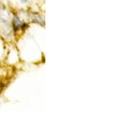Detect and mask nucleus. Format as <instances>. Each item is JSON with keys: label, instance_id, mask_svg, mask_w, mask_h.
Here are the masks:
<instances>
[{"label": "nucleus", "instance_id": "1", "mask_svg": "<svg viewBox=\"0 0 121 113\" xmlns=\"http://www.w3.org/2000/svg\"><path fill=\"white\" fill-rule=\"evenodd\" d=\"M20 25H21V21H20V20H19L17 17H15L14 19V29L17 30L19 28Z\"/></svg>", "mask_w": 121, "mask_h": 113}, {"label": "nucleus", "instance_id": "2", "mask_svg": "<svg viewBox=\"0 0 121 113\" xmlns=\"http://www.w3.org/2000/svg\"><path fill=\"white\" fill-rule=\"evenodd\" d=\"M21 2H27V0H21Z\"/></svg>", "mask_w": 121, "mask_h": 113}]
</instances>
